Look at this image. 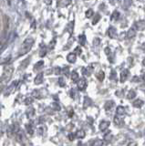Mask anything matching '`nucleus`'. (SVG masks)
<instances>
[{
	"instance_id": "f257e3e1",
	"label": "nucleus",
	"mask_w": 145,
	"mask_h": 146,
	"mask_svg": "<svg viewBox=\"0 0 145 146\" xmlns=\"http://www.w3.org/2000/svg\"><path fill=\"white\" fill-rule=\"evenodd\" d=\"M33 45H34V38H28L26 39H25V41L23 42V44H22V46L20 47V49H19V56L25 55L28 51H30V49L32 48Z\"/></svg>"
},
{
	"instance_id": "f03ea898",
	"label": "nucleus",
	"mask_w": 145,
	"mask_h": 146,
	"mask_svg": "<svg viewBox=\"0 0 145 146\" xmlns=\"http://www.w3.org/2000/svg\"><path fill=\"white\" fill-rule=\"evenodd\" d=\"M13 71H14V68L12 66H6L4 68V72L1 78V82L2 83H6L8 80L11 79L13 75Z\"/></svg>"
},
{
	"instance_id": "7ed1b4c3",
	"label": "nucleus",
	"mask_w": 145,
	"mask_h": 146,
	"mask_svg": "<svg viewBox=\"0 0 145 146\" xmlns=\"http://www.w3.org/2000/svg\"><path fill=\"white\" fill-rule=\"evenodd\" d=\"M114 107H115V103L113 100H109V102H107L105 105H104V109H105L107 113H111Z\"/></svg>"
},
{
	"instance_id": "20e7f679",
	"label": "nucleus",
	"mask_w": 145,
	"mask_h": 146,
	"mask_svg": "<svg viewBox=\"0 0 145 146\" xmlns=\"http://www.w3.org/2000/svg\"><path fill=\"white\" fill-rule=\"evenodd\" d=\"M77 86H78V88L79 90H85L86 88H87V81L82 78V79H79V80L77 81Z\"/></svg>"
},
{
	"instance_id": "39448f33",
	"label": "nucleus",
	"mask_w": 145,
	"mask_h": 146,
	"mask_svg": "<svg viewBox=\"0 0 145 146\" xmlns=\"http://www.w3.org/2000/svg\"><path fill=\"white\" fill-rule=\"evenodd\" d=\"M129 75H130V70H128V68H125V70H123L121 72V83H123L124 81L127 80Z\"/></svg>"
},
{
	"instance_id": "423d86ee",
	"label": "nucleus",
	"mask_w": 145,
	"mask_h": 146,
	"mask_svg": "<svg viewBox=\"0 0 145 146\" xmlns=\"http://www.w3.org/2000/svg\"><path fill=\"white\" fill-rule=\"evenodd\" d=\"M43 79H44V73L43 72H40L37 75V77L35 78V84L36 85H40L41 83H43Z\"/></svg>"
},
{
	"instance_id": "0eeeda50",
	"label": "nucleus",
	"mask_w": 145,
	"mask_h": 146,
	"mask_svg": "<svg viewBox=\"0 0 145 146\" xmlns=\"http://www.w3.org/2000/svg\"><path fill=\"white\" fill-rule=\"evenodd\" d=\"M110 124H111V122L110 121H102L101 123H99V130L101 131H106L109 127H110Z\"/></svg>"
},
{
	"instance_id": "6e6552de",
	"label": "nucleus",
	"mask_w": 145,
	"mask_h": 146,
	"mask_svg": "<svg viewBox=\"0 0 145 146\" xmlns=\"http://www.w3.org/2000/svg\"><path fill=\"white\" fill-rule=\"evenodd\" d=\"M133 29H134L135 30H136V29H138V30H140V31H143V30H144V21L142 20V21L136 22L135 24H134Z\"/></svg>"
},
{
	"instance_id": "1a4fd4ad",
	"label": "nucleus",
	"mask_w": 145,
	"mask_h": 146,
	"mask_svg": "<svg viewBox=\"0 0 145 146\" xmlns=\"http://www.w3.org/2000/svg\"><path fill=\"white\" fill-rule=\"evenodd\" d=\"M67 60L69 61L70 63H75L77 60V56L74 53H70L67 56Z\"/></svg>"
},
{
	"instance_id": "9d476101",
	"label": "nucleus",
	"mask_w": 145,
	"mask_h": 146,
	"mask_svg": "<svg viewBox=\"0 0 145 146\" xmlns=\"http://www.w3.org/2000/svg\"><path fill=\"white\" fill-rule=\"evenodd\" d=\"M114 122L116 125H119V126H121L123 124V117L122 116H119V115H116L114 117Z\"/></svg>"
},
{
	"instance_id": "9b49d317",
	"label": "nucleus",
	"mask_w": 145,
	"mask_h": 146,
	"mask_svg": "<svg viewBox=\"0 0 145 146\" xmlns=\"http://www.w3.org/2000/svg\"><path fill=\"white\" fill-rule=\"evenodd\" d=\"M93 71V68L92 67H87V68H82V72L85 76H90L91 75V73Z\"/></svg>"
},
{
	"instance_id": "f8f14e48",
	"label": "nucleus",
	"mask_w": 145,
	"mask_h": 146,
	"mask_svg": "<svg viewBox=\"0 0 145 146\" xmlns=\"http://www.w3.org/2000/svg\"><path fill=\"white\" fill-rule=\"evenodd\" d=\"M91 104H92V100H90L89 97H86L84 98V103H83V108L84 109H87V108H89V106H91Z\"/></svg>"
},
{
	"instance_id": "ddd939ff",
	"label": "nucleus",
	"mask_w": 145,
	"mask_h": 146,
	"mask_svg": "<svg viewBox=\"0 0 145 146\" xmlns=\"http://www.w3.org/2000/svg\"><path fill=\"white\" fill-rule=\"evenodd\" d=\"M109 36H110V38H114L116 36V34H117V30L114 27H110V29H109Z\"/></svg>"
},
{
	"instance_id": "4468645a",
	"label": "nucleus",
	"mask_w": 145,
	"mask_h": 146,
	"mask_svg": "<svg viewBox=\"0 0 145 146\" xmlns=\"http://www.w3.org/2000/svg\"><path fill=\"white\" fill-rule=\"evenodd\" d=\"M135 35H136V30L131 27L128 30V32H127V38H132L135 36Z\"/></svg>"
},
{
	"instance_id": "2eb2a0df",
	"label": "nucleus",
	"mask_w": 145,
	"mask_h": 146,
	"mask_svg": "<svg viewBox=\"0 0 145 146\" xmlns=\"http://www.w3.org/2000/svg\"><path fill=\"white\" fill-rule=\"evenodd\" d=\"M125 114V108L122 106H119L116 110V115L119 116H123Z\"/></svg>"
},
{
	"instance_id": "dca6fc26",
	"label": "nucleus",
	"mask_w": 145,
	"mask_h": 146,
	"mask_svg": "<svg viewBox=\"0 0 145 146\" xmlns=\"http://www.w3.org/2000/svg\"><path fill=\"white\" fill-rule=\"evenodd\" d=\"M112 138H113V135H112V133L111 131H109V132H107V133H105L104 134V141H106L107 143H110V141L112 140Z\"/></svg>"
},
{
	"instance_id": "f3484780",
	"label": "nucleus",
	"mask_w": 145,
	"mask_h": 146,
	"mask_svg": "<svg viewBox=\"0 0 145 146\" xmlns=\"http://www.w3.org/2000/svg\"><path fill=\"white\" fill-rule=\"evenodd\" d=\"M132 105H133V107H135V108H140L143 105V100L138 99V100H136L135 102H133Z\"/></svg>"
},
{
	"instance_id": "a211bd4d",
	"label": "nucleus",
	"mask_w": 145,
	"mask_h": 146,
	"mask_svg": "<svg viewBox=\"0 0 145 146\" xmlns=\"http://www.w3.org/2000/svg\"><path fill=\"white\" fill-rule=\"evenodd\" d=\"M26 129L28 131V132L32 135L34 133V127H33V124H30V123H28V124H26Z\"/></svg>"
},
{
	"instance_id": "6ab92c4d",
	"label": "nucleus",
	"mask_w": 145,
	"mask_h": 146,
	"mask_svg": "<svg viewBox=\"0 0 145 146\" xmlns=\"http://www.w3.org/2000/svg\"><path fill=\"white\" fill-rule=\"evenodd\" d=\"M136 97V91L134 90H130L128 94H127V99H129V100H132Z\"/></svg>"
},
{
	"instance_id": "aec40b11",
	"label": "nucleus",
	"mask_w": 145,
	"mask_h": 146,
	"mask_svg": "<svg viewBox=\"0 0 145 146\" xmlns=\"http://www.w3.org/2000/svg\"><path fill=\"white\" fill-rule=\"evenodd\" d=\"M30 57H28V58H26L25 60L21 63V67H20V70H24V68H26V67H28V63H29V61H30Z\"/></svg>"
},
{
	"instance_id": "412c9836",
	"label": "nucleus",
	"mask_w": 145,
	"mask_h": 146,
	"mask_svg": "<svg viewBox=\"0 0 145 146\" xmlns=\"http://www.w3.org/2000/svg\"><path fill=\"white\" fill-rule=\"evenodd\" d=\"M86 133H85V131H82V130H79L78 131L76 132V137L78 139H83L84 137H85Z\"/></svg>"
},
{
	"instance_id": "4be33fe9",
	"label": "nucleus",
	"mask_w": 145,
	"mask_h": 146,
	"mask_svg": "<svg viewBox=\"0 0 145 146\" xmlns=\"http://www.w3.org/2000/svg\"><path fill=\"white\" fill-rule=\"evenodd\" d=\"M67 29L69 31L70 34L73 33V29H74V22H70L67 26Z\"/></svg>"
},
{
	"instance_id": "5701e85b",
	"label": "nucleus",
	"mask_w": 145,
	"mask_h": 146,
	"mask_svg": "<svg viewBox=\"0 0 145 146\" xmlns=\"http://www.w3.org/2000/svg\"><path fill=\"white\" fill-rule=\"evenodd\" d=\"M96 78L99 80V81H102L104 80V78H105V73H104V71L101 70L99 73H97L96 75Z\"/></svg>"
},
{
	"instance_id": "b1692460",
	"label": "nucleus",
	"mask_w": 145,
	"mask_h": 146,
	"mask_svg": "<svg viewBox=\"0 0 145 146\" xmlns=\"http://www.w3.org/2000/svg\"><path fill=\"white\" fill-rule=\"evenodd\" d=\"M119 17H120V13L118 12L117 10H115V11H113L112 15L111 17V20H118V19H119Z\"/></svg>"
},
{
	"instance_id": "393cba45",
	"label": "nucleus",
	"mask_w": 145,
	"mask_h": 146,
	"mask_svg": "<svg viewBox=\"0 0 145 146\" xmlns=\"http://www.w3.org/2000/svg\"><path fill=\"white\" fill-rule=\"evenodd\" d=\"M91 146H103V141L101 139H96L92 143Z\"/></svg>"
},
{
	"instance_id": "a878e982",
	"label": "nucleus",
	"mask_w": 145,
	"mask_h": 146,
	"mask_svg": "<svg viewBox=\"0 0 145 146\" xmlns=\"http://www.w3.org/2000/svg\"><path fill=\"white\" fill-rule=\"evenodd\" d=\"M71 79H72V80H73L74 82H77V81H78V80H79V73L77 72V71H73V72H72Z\"/></svg>"
},
{
	"instance_id": "bb28decb",
	"label": "nucleus",
	"mask_w": 145,
	"mask_h": 146,
	"mask_svg": "<svg viewBox=\"0 0 145 146\" xmlns=\"http://www.w3.org/2000/svg\"><path fill=\"white\" fill-rule=\"evenodd\" d=\"M101 15H99V14H96V16L94 17L93 20H92V25H96L97 23L101 20Z\"/></svg>"
},
{
	"instance_id": "cd10ccee",
	"label": "nucleus",
	"mask_w": 145,
	"mask_h": 146,
	"mask_svg": "<svg viewBox=\"0 0 145 146\" xmlns=\"http://www.w3.org/2000/svg\"><path fill=\"white\" fill-rule=\"evenodd\" d=\"M44 65V61L43 60H40L38 61V63L35 64V67H34V70H39L40 68H42V66Z\"/></svg>"
},
{
	"instance_id": "c85d7f7f",
	"label": "nucleus",
	"mask_w": 145,
	"mask_h": 146,
	"mask_svg": "<svg viewBox=\"0 0 145 146\" xmlns=\"http://www.w3.org/2000/svg\"><path fill=\"white\" fill-rule=\"evenodd\" d=\"M79 44L81 46H84L86 44V36H85V35H80L79 38Z\"/></svg>"
},
{
	"instance_id": "c756f323",
	"label": "nucleus",
	"mask_w": 145,
	"mask_h": 146,
	"mask_svg": "<svg viewBox=\"0 0 145 146\" xmlns=\"http://www.w3.org/2000/svg\"><path fill=\"white\" fill-rule=\"evenodd\" d=\"M33 100H34L33 97H30V96H28V97H26V98L25 99L24 103H25L26 105H30L31 103L33 102Z\"/></svg>"
},
{
	"instance_id": "7c9ffc66",
	"label": "nucleus",
	"mask_w": 145,
	"mask_h": 146,
	"mask_svg": "<svg viewBox=\"0 0 145 146\" xmlns=\"http://www.w3.org/2000/svg\"><path fill=\"white\" fill-rule=\"evenodd\" d=\"M85 15H86V17L90 18V17H91L94 15V11L92 10L91 8H89V9H88L87 11H86V14H85Z\"/></svg>"
},
{
	"instance_id": "2f4dec72",
	"label": "nucleus",
	"mask_w": 145,
	"mask_h": 146,
	"mask_svg": "<svg viewBox=\"0 0 145 146\" xmlns=\"http://www.w3.org/2000/svg\"><path fill=\"white\" fill-rule=\"evenodd\" d=\"M34 113H35V110H34V108H30V109L28 110V111H26V115H28V118L33 117Z\"/></svg>"
},
{
	"instance_id": "473e14b6",
	"label": "nucleus",
	"mask_w": 145,
	"mask_h": 146,
	"mask_svg": "<svg viewBox=\"0 0 145 146\" xmlns=\"http://www.w3.org/2000/svg\"><path fill=\"white\" fill-rule=\"evenodd\" d=\"M52 108L55 110V111H60V110H61L60 105L58 104V102H53L52 103Z\"/></svg>"
},
{
	"instance_id": "72a5a7b5",
	"label": "nucleus",
	"mask_w": 145,
	"mask_h": 146,
	"mask_svg": "<svg viewBox=\"0 0 145 146\" xmlns=\"http://www.w3.org/2000/svg\"><path fill=\"white\" fill-rule=\"evenodd\" d=\"M42 47H43V46H42ZM46 54H47V48L45 47H43L41 48V50H40V52H39V56L42 58V57H45V55H46Z\"/></svg>"
},
{
	"instance_id": "f704fd0d",
	"label": "nucleus",
	"mask_w": 145,
	"mask_h": 146,
	"mask_svg": "<svg viewBox=\"0 0 145 146\" xmlns=\"http://www.w3.org/2000/svg\"><path fill=\"white\" fill-rule=\"evenodd\" d=\"M62 72L64 73V74L66 75V76H69L70 75V68L69 67H64L62 68Z\"/></svg>"
},
{
	"instance_id": "c9c22d12",
	"label": "nucleus",
	"mask_w": 145,
	"mask_h": 146,
	"mask_svg": "<svg viewBox=\"0 0 145 146\" xmlns=\"http://www.w3.org/2000/svg\"><path fill=\"white\" fill-rule=\"evenodd\" d=\"M81 53H82V49H81V48H80V47H77V48H75L74 54L77 56V55H81Z\"/></svg>"
},
{
	"instance_id": "e433bc0d",
	"label": "nucleus",
	"mask_w": 145,
	"mask_h": 146,
	"mask_svg": "<svg viewBox=\"0 0 145 146\" xmlns=\"http://www.w3.org/2000/svg\"><path fill=\"white\" fill-rule=\"evenodd\" d=\"M58 84H60V87H65V85H66L65 80L63 79V78H60V80H58Z\"/></svg>"
},
{
	"instance_id": "4c0bfd02",
	"label": "nucleus",
	"mask_w": 145,
	"mask_h": 146,
	"mask_svg": "<svg viewBox=\"0 0 145 146\" xmlns=\"http://www.w3.org/2000/svg\"><path fill=\"white\" fill-rule=\"evenodd\" d=\"M60 72H61V68L60 67H56L55 68V74L58 75V74H60Z\"/></svg>"
},
{
	"instance_id": "58836bf2",
	"label": "nucleus",
	"mask_w": 145,
	"mask_h": 146,
	"mask_svg": "<svg viewBox=\"0 0 145 146\" xmlns=\"http://www.w3.org/2000/svg\"><path fill=\"white\" fill-rule=\"evenodd\" d=\"M55 43H56V39L54 38L53 41H51V42H50V48H53L54 47H55Z\"/></svg>"
},
{
	"instance_id": "ea45409f",
	"label": "nucleus",
	"mask_w": 145,
	"mask_h": 146,
	"mask_svg": "<svg viewBox=\"0 0 145 146\" xmlns=\"http://www.w3.org/2000/svg\"><path fill=\"white\" fill-rule=\"evenodd\" d=\"M105 53H106L107 55H110V54L111 53V49L110 48H105Z\"/></svg>"
},
{
	"instance_id": "a19ab883",
	"label": "nucleus",
	"mask_w": 145,
	"mask_h": 146,
	"mask_svg": "<svg viewBox=\"0 0 145 146\" xmlns=\"http://www.w3.org/2000/svg\"><path fill=\"white\" fill-rule=\"evenodd\" d=\"M69 138H70V141H73L74 140V134L73 133H70L69 134Z\"/></svg>"
},
{
	"instance_id": "79ce46f5",
	"label": "nucleus",
	"mask_w": 145,
	"mask_h": 146,
	"mask_svg": "<svg viewBox=\"0 0 145 146\" xmlns=\"http://www.w3.org/2000/svg\"><path fill=\"white\" fill-rule=\"evenodd\" d=\"M99 38L94 39V45H99Z\"/></svg>"
},
{
	"instance_id": "37998d69",
	"label": "nucleus",
	"mask_w": 145,
	"mask_h": 146,
	"mask_svg": "<svg viewBox=\"0 0 145 146\" xmlns=\"http://www.w3.org/2000/svg\"><path fill=\"white\" fill-rule=\"evenodd\" d=\"M74 94H75V91H74L73 90H71V97H72V98H74V97H75V95H74Z\"/></svg>"
},
{
	"instance_id": "c03bdc74",
	"label": "nucleus",
	"mask_w": 145,
	"mask_h": 146,
	"mask_svg": "<svg viewBox=\"0 0 145 146\" xmlns=\"http://www.w3.org/2000/svg\"><path fill=\"white\" fill-rule=\"evenodd\" d=\"M137 80H140V79H139V78H138V77H134V78H133V79H132V80H133V81H135V82H136V81H137Z\"/></svg>"
},
{
	"instance_id": "a18cd8bd",
	"label": "nucleus",
	"mask_w": 145,
	"mask_h": 146,
	"mask_svg": "<svg viewBox=\"0 0 145 146\" xmlns=\"http://www.w3.org/2000/svg\"><path fill=\"white\" fill-rule=\"evenodd\" d=\"M78 146H85V144L81 143V141H79V143H78Z\"/></svg>"
},
{
	"instance_id": "49530a36",
	"label": "nucleus",
	"mask_w": 145,
	"mask_h": 146,
	"mask_svg": "<svg viewBox=\"0 0 145 146\" xmlns=\"http://www.w3.org/2000/svg\"><path fill=\"white\" fill-rule=\"evenodd\" d=\"M46 4H51V1H46Z\"/></svg>"
},
{
	"instance_id": "de8ad7c7",
	"label": "nucleus",
	"mask_w": 145,
	"mask_h": 146,
	"mask_svg": "<svg viewBox=\"0 0 145 146\" xmlns=\"http://www.w3.org/2000/svg\"><path fill=\"white\" fill-rule=\"evenodd\" d=\"M0 116H1V110H0Z\"/></svg>"
}]
</instances>
